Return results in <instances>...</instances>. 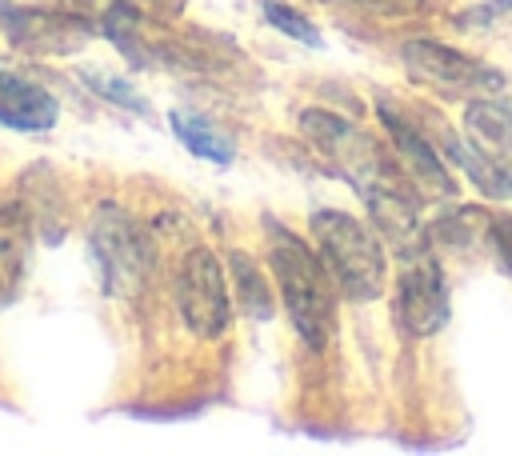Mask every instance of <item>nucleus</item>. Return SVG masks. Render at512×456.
<instances>
[{
    "label": "nucleus",
    "mask_w": 512,
    "mask_h": 456,
    "mask_svg": "<svg viewBox=\"0 0 512 456\" xmlns=\"http://www.w3.org/2000/svg\"><path fill=\"white\" fill-rule=\"evenodd\" d=\"M264 232H268V268L280 288L288 324L312 352L328 348V340L336 332V284H332L320 252L272 216L264 220Z\"/></svg>",
    "instance_id": "obj_1"
},
{
    "label": "nucleus",
    "mask_w": 512,
    "mask_h": 456,
    "mask_svg": "<svg viewBox=\"0 0 512 456\" xmlns=\"http://www.w3.org/2000/svg\"><path fill=\"white\" fill-rule=\"evenodd\" d=\"M300 132H304V140L328 160V168H332L336 176H344V180L356 188V196H360L364 204L388 196L392 188L416 184V180L400 168V160L388 156L360 124H352V120H344V116H336V112H328V108H304V112H300Z\"/></svg>",
    "instance_id": "obj_2"
},
{
    "label": "nucleus",
    "mask_w": 512,
    "mask_h": 456,
    "mask_svg": "<svg viewBox=\"0 0 512 456\" xmlns=\"http://www.w3.org/2000/svg\"><path fill=\"white\" fill-rule=\"evenodd\" d=\"M312 228V248L320 252L332 284L340 296L364 304L376 300L388 284V252L376 228L356 220L352 212L340 208H316L308 216Z\"/></svg>",
    "instance_id": "obj_3"
},
{
    "label": "nucleus",
    "mask_w": 512,
    "mask_h": 456,
    "mask_svg": "<svg viewBox=\"0 0 512 456\" xmlns=\"http://www.w3.org/2000/svg\"><path fill=\"white\" fill-rule=\"evenodd\" d=\"M88 248H92V260L100 268V280H104V292L112 296H136L148 276H152V240L148 232L116 204H104L96 216H92V228H88Z\"/></svg>",
    "instance_id": "obj_4"
},
{
    "label": "nucleus",
    "mask_w": 512,
    "mask_h": 456,
    "mask_svg": "<svg viewBox=\"0 0 512 456\" xmlns=\"http://www.w3.org/2000/svg\"><path fill=\"white\" fill-rule=\"evenodd\" d=\"M400 64H404V72H408L416 84H424V88H432V92H440V96H452V100H456V96H460V100L496 96V92L508 84L500 68H492V64H484V60L460 52V48H448V44H440V40H428V36L408 40V44L400 48Z\"/></svg>",
    "instance_id": "obj_5"
},
{
    "label": "nucleus",
    "mask_w": 512,
    "mask_h": 456,
    "mask_svg": "<svg viewBox=\"0 0 512 456\" xmlns=\"http://www.w3.org/2000/svg\"><path fill=\"white\" fill-rule=\"evenodd\" d=\"M176 308L180 320L192 336L216 340L232 324V292H228V272L220 256L204 244L188 248L176 272Z\"/></svg>",
    "instance_id": "obj_6"
},
{
    "label": "nucleus",
    "mask_w": 512,
    "mask_h": 456,
    "mask_svg": "<svg viewBox=\"0 0 512 456\" xmlns=\"http://www.w3.org/2000/svg\"><path fill=\"white\" fill-rule=\"evenodd\" d=\"M448 312L452 300L436 256H428V248L404 256V268L396 276V324L404 328V336H436L448 324Z\"/></svg>",
    "instance_id": "obj_7"
},
{
    "label": "nucleus",
    "mask_w": 512,
    "mask_h": 456,
    "mask_svg": "<svg viewBox=\"0 0 512 456\" xmlns=\"http://www.w3.org/2000/svg\"><path fill=\"white\" fill-rule=\"evenodd\" d=\"M376 116L388 132V144H392V156L400 160V168L416 180V188H428L432 196H456V180L448 172V160L444 152L416 128L408 124L400 112H392L388 104H376Z\"/></svg>",
    "instance_id": "obj_8"
},
{
    "label": "nucleus",
    "mask_w": 512,
    "mask_h": 456,
    "mask_svg": "<svg viewBox=\"0 0 512 456\" xmlns=\"http://www.w3.org/2000/svg\"><path fill=\"white\" fill-rule=\"evenodd\" d=\"M56 116H60V104H56V96L48 88L0 68V124L4 128L44 132V128L56 124Z\"/></svg>",
    "instance_id": "obj_9"
},
{
    "label": "nucleus",
    "mask_w": 512,
    "mask_h": 456,
    "mask_svg": "<svg viewBox=\"0 0 512 456\" xmlns=\"http://www.w3.org/2000/svg\"><path fill=\"white\" fill-rule=\"evenodd\" d=\"M440 140H444V148H440L444 160H456L484 196H496V200L512 196V164L500 160V152H488L476 140H460L452 128H440Z\"/></svg>",
    "instance_id": "obj_10"
},
{
    "label": "nucleus",
    "mask_w": 512,
    "mask_h": 456,
    "mask_svg": "<svg viewBox=\"0 0 512 456\" xmlns=\"http://www.w3.org/2000/svg\"><path fill=\"white\" fill-rule=\"evenodd\" d=\"M28 252H32V224L20 204L0 208V308L20 296L24 272H28Z\"/></svg>",
    "instance_id": "obj_11"
},
{
    "label": "nucleus",
    "mask_w": 512,
    "mask_h": 456,
    "mask_svg": "<svg viewBox=\"0 0 512 456\" xmlns=\"http://www.w3.org/2000/svg\"><path fill=\"white\" fill-rule=\"evenodd\" d=\"M228 272H232L228 280H232V288H236V304L244 308V316H252V320H272V312H276L272 280L264 276V268L256 264V256L232 248V252H228Z\"/></svg>",
    "instance_id": "obj_12"
},
{
    "label": "nucleus",
    "mask_w": 512,
    "mask_h": 456,
    "mask_svg": "<svg viewBox=\"0 0 512 456\" xmlns=\"http://www.w3.org/2000/svg\"><path fill=\"white\" fill-rule=\"evenodd\" d=\"M168 124H172L176 140H180L192 156H200V160H208V164H232V156H236L232 136H224V132H220L216 124H208L204 116H196V112H172Z\"/></svg>",
    "instance_id": "obj_13"
},
{
    "label": "nucleus",
    "mask_w": 512,
    "mask_h": 456,
    "mask_svg": "<svg viewBox=\"0 0 512 456\" xmlns=\"http://www.w3.org/2000/svg\"><path fill=\"white\" fill-rule=\"evenodd\" d=\"M468 136L488 152H508L512 148V104H500L496 96H472Z\"/></svg>",
    "instance_id": "obj_14"
},
{
    "label": "nucleus",
    "mask_w": 512,
    "mask_h": 456,
    "mask_svg": "<svg viewBox=\"0 0 512 456\" xmlns=\"http://www.w3.org/2000/svg\"><path fill=\"white\" fill-rule=\"evenodd\" d=\"M260 12H264V20H268L276 32H284L288 40H300V44H308V48L320 44V28H316L300 8H292V4H284V0H260Z\"/></svg>",
    "instance_id": "obj_15"
},
{
    "label": "nucleus",
    "mask_w": 512,
    "mask_h": 456,
    "mask_svg": "<svg viewBox=\"0 0 512 456\" xmlns=\"http://www.w3.org/2000/svg\"><path fill=\"white\" fill-rule=\"evenodd\" d=\"M104 32H108V40H112L124 56L144 60V56H140V40H136V32H140V12H136L128 0H116V4L104 12Z\"/></svg>",
    "instance_id": "obj_16"
},
{
    "label": "nucleus",
    "mask_w": 512,
    "mask_h": 456,
    "mask_svg": "<svg viewBox=\"0 0 512 456\" xmlns=\"http://www.w3.org/2000/svg\"><path fill=\"white\" fill-rule=\"evenodd\" d=\"M84 80H88V88L100 92L104 100H112V104H120V108H132V112H148V100L136 96L132 84H124V80H116V76H104V72H84Z\"/></svg>",
    "instance_id": "obj_17"
},
{
    "label": "nucleus",
    "mask_w": 512,
    "mask_h": 456,
    "mask_svg": "<svg viewBox=\"0 0 512 456\" xmlns=\"http://www.w3.org/2000/svg\"><path fill=\"white\" fill-rule=\"evenodd\" d=\"M488 240L504 264V272L512 276V212H488Z\"/></svg>",
    "instance_id": "obj_18"
},
{
    "label": "nucleus",
    "mask_w": 512,
    "mask_h": 456,
    "mask_svg": "<svg viewBox=\"0 0 512 456\" xmlns=\"http://www.w3.org/2000/svg\"><path fill=\"white\" fill-rule=\"evenodd\" d=\"M500 16H512V0H488V4H476V8L460 12L452 24H456V28H492Z\"/></svg>",
    "instance_id": "obj_19"
},
{
    "label": "nucleus",
    "mask_w": 512,
    "mask_h": 456,
    "mask_svg": "<svg viewBox=\"0 0 512 456\" xmlns=\"http://www.w3.org/2000/svg\"><path fill=\"white\" fill-rule=\"evenodd\" d=\"M332 4H344V8H356V12H372V16H408L424 0H332Z\"/></svg>",
    "instance_id": "obj_20"
}]
</instances>
